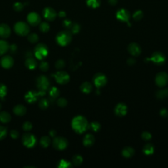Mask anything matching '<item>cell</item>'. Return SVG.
<instances>
[{"label":"cell","instance_id":"1","mask_svg":"<svg viewBox=\"0 0 168 168\" xmlns=\"http://www.w3.org/2000/svg\"><path fill=\"white\" fill-rule=\"evenodd\" d=\"M72 127L77 133L85 132L89 127L87 120L82 116H77L72 121Z\"/></svg>","mask_w":168,"mask_h":168},{"label":"cell","instance_id":"2","mask_svg":"<svg viewBox=\"0 0 168 168\" xmlns=\"http://www.w3.org/2000/svg\"><path fill=\"white\" fill-rule=\"evenodd\" d=\"M49 53L48 47L44 43H38L34 50V55L37 59L43 61L47 57Z\"/></svg>","mask_w":168,"mask_h":168},{"label":"cell","instance_id":"3","mask_svg":"<svg viewBox=\"0 0 168 168\" xmlns=\"http://www.w3.org/2000/svg\"><path fill=\"white\" fill-rule=\"evenodd\" d=\"M72 41V33L68 30L61 31L56 36V42L61 46H67Z\"/></svg>","mask_w":168,"mask_h":168},{"label":"cell","instance_id":"4","mask_svg":"<svg viewBox=\"0 0 168 168\" xmlns=\"http://www.w3.org/2000/svg\"><path fill=\"white\" fill-rule=\"evenodd\" d=\"M14 30L15 33L21 36H26L28 35L30 32L29 25L22 21L18 22L15 24Z\"/></svg>","mask_w":168,"mask_h":168},{"label":"cell","instance_id":"5","mask_svg":"<svg viewBox=\"0 0 168 168\" xmlns=\"http://www.w3.org/2000/svg\"><path fill=\"white\" fill-rule=\"evenodd\" d=\"M22 144L28 148H34L37 145V139L34 135L27 133L23 135L22 137Z\"/></svg>","mask_w":168,"mask_h":168},{"label":"cell","instance_id":"6","mask_svg":"<svg viewBox=\"0 0 168 168\" xmlns=\"http://www.w3.org/2000/svg\"><path fill=\"white\" fill-rule=\"evenodd\" d=\"M36 86L39 91H47L50 87V81L48 77L44 75L39 76L36 80Z\"/></svg>","mask_w":168,"mask_h":168},{"label":"cell","instance_id":"7","mask_svg":"<svg viewBox=\"0 0 168 168\" xmlns=\"http://www.w3.org/2000/svg\"><path fill=\"white\" fill-rule=\"evenodd\" d=\"M68 142L67 139L62 137H55L53 141V146L56 150L62 151L67 148Z\"/></svg>","mask_w":168,"mask_h":168},{"label":"cell","instance_id":"8","mask_svg":"<svg viewBox=\"0 0 168 168\" xmlns=\"http://www.w3.org/2000/svg\"><path fill=\"white\" fill-rule=\"evenodd\" d=\"M53 76L57 83L64 85L67 84L70 80V76L68 74L63 70H59L53 74Z\"/></svg>","mask_w":168,"mask_h":168},{"label":"cell","instance_id":"9","mask_svg":"<svg viewBox=\"0 0 168 168\" xmlns=\"http://www.w3.org/2000/svg\"><path fill=\"white\" fill-rule=\"evenodd\" d=\"M40 98V96L39 95V93L34 91V90L28 91L24 95L25 101L29 103V104H34Z\"/></svg>","mask_w":168,"mask_h":168},{"label":"cell","instance_id":"10","mask_svg":"<svg viewBox=\"0 0 168 168\" xmlns=\"http://www.w3.org/2000/svg\"><path fill=\"white\" fill-rule=\"evenodd\" d=\"M155 82H156V85L158 87H163L167 85L168 83V75L167 73L161 72L158 73L155 78Z\"/></svg>","mask_w":168,"mask_h":168},{"label":"cell","instance_id":"11","mask_svg":"<svg viewBox=\"0 0 168 168\" xmlns=\"http://www.w3.org/2000/svg\"><path fill=\"white\" fill-rule=\"evenodd\" d=\"M0 64L5 69H10L14 65V59L10 55H4L0 59Z\"/></svg>","mask_w":168,"mask_h":168},{"label":"cell","instance_id":"12","mask_svg":"<svg viewBox=\"0 0 168 168\" xmlns=\"http://www.w3.org/2000/svg\"><path fill=\"white\" fill-rule=\"evenodd\" d=\"M93 82L96 87L100 88L106 85V83H107V78L104 74L99 73L95 74L94 76Z\"/></svg>","mask_w":168,"mask_h":168},{"label":"cell","instance_id":"13","mask_svg":"<svg viewBox=\"0 0 168 168\" xmlns=\"http://www.w3.org/2000/svg\"><path fill=\"white\" fill-rule=\"evenodd\" d=\"M27 21L30 25L35 27V26L40 24L41 17L37 13H36V12H30L27 16Z\"/></svg>","mask_w":168,"mask_h":168},{"label":"cell","instance_id":"14","mask_svg":"<svg viewBox=\"0 0 168 168\" xmlns=\"http://www.w3.org/2000/svg\"><path fill=\"white\" fill-rule=\"evenodd\" d=\"M43 17L49 21H52L55 20L57 17L56 11L51 7H46L43 11Z\"/></svg>","mask_w":168,"mask_h":168},{"label":"cell","instance_id":"15","mask_svg":"<svg viewBox=\"0 0 168 168\" xmlns=\"http://www.w3.org/2000/svg\"><path fill=\"white\" fill-rule=\"evenodd\" d=\"M153 62L156 64H163L166 61V57L162 53L160 52H155L152 55L150 59Z\"/></svg>","mask_w":168,"mask_h":168},{"label":"cell","instance_id":"16","mask_svg":"<svg viewBox=\"0 0 168 168\" xmlns=\"http://www.w3.org/2000/svg\"><path fill=\"white\" fill-rule=\"evenodd\" d=\"M11 33L10 27L7 24H0V37L2 39L8 38Z\"/></svg>","mask_w":168,"mask_h":168},{"label":"cell","instance_id":"17","mask_svg":"<svg viewBox=\"0 0 168 168\" xmlns=\"http://www.w3.org/2000/svg\"><path fill=\"white\" fill-rule=\"evenodd\" d=\"M116 17H117L118 20H120L121 21L127 22L129 20H130V12H129L126 9H121L117 12V14H116Z\"/></svg>","mask_w":168,"mask_h":168},{"label":"cell","instance_id":"18","mask_svg":"<svg viewBox=\"0 0 168 168\" xmlns=\"http://www.w3.org/2000/svg\"><path fill=\"white\" fill-rule=\"evenodd\" d=\"M127 108L124 103H120L117 105L114 109L115 114L118 116H124L127 114Z\"/></svg>","mask_w":168,"mask_h":168},{"label":"cell","instance_id":"19","mask_svg":"<svg viewBox=\"0 0 168 168\" xmlns=\"http://www.w3.org/2000/svg\"><path fill=\"white\" fill-rule=\"evenodd\" d=\"M128 51L133 56H138L141 53V49L138 44L135 43H131L128 47Z\"/></svg>","mask_w":168,"mask_h":168},{"label":"cell","instance_id":"20","mask_svg":"<svg viewBox=\"0 0 168 168\" xmlns=\"http://www.w3.org/2000/svg\"><path fill=\"white\" fill-rule=\"evenodd\" d=\"M25 67L29 70H34L37 67V61L34 59L33 57H28L24 62Z\"/></svg>","mask_w":168,"mask_h":168},{"label":"cell","instance_id":"21","mask_svg":"<svg viewBox=\"0 0 168 168\" xmlns=\"http://www.w3.org/2000/svg\"><path fill=\"white\" fill-rule=\"evenodd\" d=\"M27 108L23 105H17L13 108V112L18 116H23L27 113Z\"/></svg>","mask_w":168,"mask_h":168},{"label":"cell","instance_id":"22","mask_svg":"<svg viewBox=\"0 0 168 168\" xmlns=\"http://www.w3.org/2000/svg\"><path fill=\"white\" fill-rule=\"evenodd\" d=\"M9 50V44L7 41L0 40V56L4 55Z\"/></svg>","mask_w":168,"mask_h":168},{"label":"cell","instance_id":"23","mask_svg":"<svg viewBox=\"0 0 168 168\" xmlns=\"http://www.w3.org/2000/svg\"><path fill=\"white\" fill-rule=\"evenodd\" d=\"M83 145L87 147L91 146L95 143L94 136L91 134H87L83 140Z\"/></svg>","mask_w":168,"mask_h":168},{"label":"cell","instance_id":"24","mask_svg":"<svg viewBox=\"0 0 168 168\" xmlns=\"http://www.w3.org/2000/svg\"><path fill=\"white\" fill-rule=\"evenodd\" d=\"M11 120V116L10 114L6 111L0 112V121L3 124H7Z\"/></svg>","mask_w":168,"mask_h":168},{"label":"cell","instance_id":"25","mask_svg":"<svg viewBox=\"0 0 168 168\" xmlns=\"http://www.w3.org/2000/svg\"><path fill=\"white\" fill-rule=\"evenodd\" d=\"M92 89H93V86L91 85V83L89 82H84L80 86L81 91L85 93H90L92 91Z\"/></svg>","mask_w":168,"mask_h":168},{"label":"cell","instance_id":"26","mask_svg":"<svg viewBox=\"0 0 168 168\" xmlns=\"http://www.w3.org/2000/svg\"><path fill=\"white\" fill-rule=\"evenodd\" d=\"M134 153H135V151L133 148L131 147H129V146L124 148L122 151V155L126 158L132 157L133 156Z\"/></svg>","mask_w":168,"mask_h":168},{"label":"cell","instance_id":"27","mask_svg":"<svg viewBox=\"0 0 168 168\" xmlns=\"http://www.w3.org/2000/svg\"><path fill=\"white\" fill-rule=\"evenodd\" d=\"M49 95L50 96V98L52 100H54L59 96L60 91L59 89L57 88L56 87H53L49 89Z\"/></svg>","mask_w":168,"mask_h":168},{"label":"cell","instance_id":"28","mask_svg":"<svg viewBox=\"0 0 168 168\" xmlns=\"http://www.w3.org/2000/svg\"><path fill=\"white\" fill-rule=\"evenodd\" d=\"M40 144L42 148H46L51 144V139L48 136H43L40 141Z\"/></svg>","mask_w":168,"mask_h":168},{"label":"cell","instance_id":"29","mask_svg":"<svg viewBox=\"0 0 168 168\" xmlns=\"http://www.w3.org/2000/svg\"><path fill=\"white\" fill-rule=\"evenodd\" d=\"M49 104H50L49 100H48L47 99L43 98V99H40V101H39L38 105H39V107L40 108V109L46 110L49 107Z\"/></svg>","mask_w":168,"mask_h":168},{"label":"cell","instance_id":"30","mask_svg":"<svg viewBox=\"0 0 168 168\" xmlns=\"http://www.w3.org/2000/svg\"><path fill=\"white\" fill-rule=\"evenodd\" d=\"M154 151V148L153 145L150 143L145 145L143 148V152L146 155H150V154H153Z\"/></svg>","mask_w":168,"mask_h":168},{"label":"cell","instance_id":"31","mask_svg":"<svg viewBox=\"0 0 168 168\" xmlns=\"http://www.w3.org/2000/svg\"><path fill=\"white\" fill-rule=\"evenodd\" d=\"M87 4L89 7L96 9L99 7L100 0H87Z\"/></svg>","mask_w":168,"mask_h":168},{"label":"cell","instance_id":"32","mask_svg":"<svg viewBox=\"0 0 168 168\" xmlns=\"http://www.w3.org/2000/svg\"><path fill=\"white\" fill-rule=\"evenodd\" d=\"M7 93V87L5 84L0 83V99H3Z\"/></svg>","mask_w":168,"mask_h":168},{"label":"cell","instance_id":"33","mask_svg":"<svg viewBox=\"0 0 168 168\" xmlns=\"http://www.w3.org/2000/svg\"><path fill=\"white\" fill-rule=\"evenodd\" d=\"M57 167L59 168H68L72 167V164H71L70 161L66 160H61L59 161V164H58Z\"/></svg>","mask_w":168,"mask_h":168},{"label":"cell","instance_id":"34","mask_svg":"<svg viewBox=\"0 0 168 168\" xmlns=\"http://www.w3.org/2000/svg\"><path fill=\"white\" fill-rule=\"evenodd\" d=\"M156 96L159 99H164L168 96V88L163 90H159L156 93Z\"/></svg>","mask_w":168,"mask_h":168},{"label":"cell","instance_id":"35","mask_svg":"<svg viewBox=\"0 0 168 168\" xmlns=\"http://www.w3.org/2000/svg\"><path fill=\"white\" fill-rule=\"evenodd\" d=\"M28 40L31 43H36L39 41V37L37 34L35 33H32L28 35Z\"/></svg>","mask_w":168,"mask_h":168},{"label":"cell","instance_id":"36","mask_svg":"<svg viewBox=\"0 0 168 168\" xmlns=\"http://www.w3.org/2000/svg\"><path fill=\"white\" fill-rule=\"evenodd\" d=\"M50 29V27L49 24L46 22H43L42 23H40V30L43 33H47V32H49Z\"/></svg>","mask_w":168,"mask_h":168},{"label":"cell","instance_id":"37","mask_svg":"<svg viewBox=\"0 0 168 168\" xmlns=\"http://www.w3.org/2000/svg\"><path fill=\"white\" fill-rule=\"evenodd\" d=\"M89 127L91 129V130H93V131L96 132V131H98L100 130L101 125L99 124V123H98V122L93 121V122L91 123V124L89 125Z\"/></svg>","mask_w":168,"mask_h":168},{"label":"cell","instance_id":"38","mask_svg":"<svg viewBox=\"0 0 168 168\" xmlns=\"http://www.w3.org/2000/svg\"><path fill=\"white\" fill-rule=\"evenodd\" d=\"M83 161V158L80 155H75L72 158V163L75 166H80Z\"/></svg>","mask_w":168,"mask_h":168},{"label":"cell","instance_id":"39","mask_svg":"<svg viewBox=\"0 0 168 168\" xmlns=\"http://www.w3.org/2000/svg\"><path fill=\"white\" fill-rule=\"evenodd\" d=\"M7 135V129L3 126H0V141L4 139Z\"/></svg>","mask_w":168,"mask_h":168},{"label":"cell","instance_id":"40","mask_svg":"<svg viewBox=\"0 0 168 168\" xmlns=\"http://www.w3.org/2000/svg\"><path fill=\"white\" fill-rule=\"evenodd\" d=\"M49 68V64L47 62L42 61L40 64V69L43 72H46Z\"/></svg>","mask_w":168,"mask_h":168},{"label":"cell","instance_id":"41","mask_svg":"<svg viewBox=\"0 0 168 168\" xmlns=\"http://www.w3.org/2000/svg\"><path fill=\"white\" fill-rule=\"evenodd\" d=\"M32 124L30 121H25L22 125V129L25 131H30L32 129Z\"/></svg>","mask_w":168,"mask_h":168},{"label":"cell","instance_id":"42","mask_svg":"<svg viewBox=\"0 0 168 168\" xmlns=\"http://www.w3.org/2000/svg\"><path fill=\"white\" fill-rule=\"evenodd\" d=\"M64 67H65V62H64L63 60L60 59L58 60L55 62V68L58 70H61Z\"/></svg>","mask_w":168,"mask_h":168},{"label":"cell","instance_id":"43","mask_svg":"<svg viewBox=\"0 0 168 168\" xmlns=\"http://www.w3.org/2000/svg\"><path fill=\"white\" fill-rule=\"evenodd\" d=\"M143 12H142L141 11H139V10L135 12V13L133 14V18L135 19V21L141 20V19L143 18Z\"/></svg>","mask_w":168,"mask_h":168},{"label":"cell","instance_id":"44","mask_svg":"<svg viewBox=\"0 0 168 168\" xmlns=\"http://www.w3.org/2000/svg\"><path fill=\"white\" fill-rule=\"evenodd\" d=\"M67 104H68V102H67V99H64V98H60L57 101L58 106L61 107V108L65 107L67 105Z\"/></svg>","mask_w":168,"mask_h":168},{"label":"cell","instance_id":"45","mask_svg":"<svg viewBox=\"0 0 168 168\" xmlns=\"http://www.w3.org/2000/svg\"><path fill=\"white\" fill-rule=\"evenodd\" d=\"M70 29H71V31H72V34H77L79 32L80 30V27L77 24H72V27H71Z\"/></svg>","mask_w":168,"mask_h":168},{"label":"cell","instance_id":"46","mask_svg":"<svg viewBox=\"0 0 168 168\" xmlns=\"http://www.w3.org/2000/svg\"><path fill=\"white\" fill-rule=\"evenodd\" d=\"M13 7H14V9L17 11H21L23 9V7H24V5L22 3H20V2H17L14 4L13 5Z\"/></svg>","mask_w":168,"mask_h":168},{"label":"cell","instance_id":"47","mask_svg":"<svg viewBox=\"0 0 168 168\" xmlns=\"http://www.w3.org/2000/svg\"><path fill=\"white\" fill-rule=\"evenodd\" d=\"M10 135L12 139H17L19 137V135H20V134H19V132L17 130H12L10 132Z\"/></svg>","mask_w":168,"mask_h":168},{"label":"cell","instance_id":"48","mask_svg":"<svg viewBox=\"0 0 168 168\" xmlns=\"http://www.w3.org/2000/svg\"><path fill=\"white\" fill-rule=\"evenodd\" d=\"M151 137H152L151 134L148 131H145L143 133V134H142V138H143L144 140L148 141L151 139Z\"/></svg>","mask_w":168,"mask_h":168},{"label":"cell","instance_id":"49","mask_svg":"<svg viewBox=\"0 0 168 168\" xmlns=\"http://www.w3.org/2000/svg\"><path fill=\"white\" fill-rule=\"evenodd\" d=\"M63 25H64V27H65L66 28L70 29L71 27H72V23L70 20H67H67L64 21Z\"/></svg>","mask_w":168,"mask_h":168},{"label":"cell","instance_id":"50","mask_svg":"<svg viewBox=\"0 0 168 168\" xmlns=\"http://www.w3.org/2000/svg\"><path fill=\"white\" fill-rule=\"evenodd\" d=\"M160 114L161 116H163V117H166V116L168 115L167 110V109H165V108L161 109V111H160Z\"/></svg>","mask_w":168,"mask_h":168},{"label":"cell","instance_id":"51","mask_svg":"<svg viewBox=\"0 0 168 168\" xmlns=\"http://www.w3.org/2000/svg\"><path fill=\"white\" fill-rule=\"evenodd\" d=\"M9 49L12 53H15L17 50V46L16 44H12L9 46Z\"/></svg>","mask_w":168,"mask_h":168},{"label":"cell","instance_id":"52","mask_svg":"<svg viewBox=\"0 0 168 168\" xmlns=\"http://www.w3.org/2000/svg\"><path fill=\"white\" fill-rule=\"evenodd\" d=\"M56 135H57V132L54 130H51L49 131V135H50V137H53L54 138L56 136Z\"/></svg>","mask_w":168,"mask_h":168},{"label":"cell","instance_id":"53","mask_svg":"<svg viewBox=\"0 0 168 168\" xmlns=\"http://www.w3.org/2000/svg\"><path fill=\"white\" fill-rule=\"evenodd\" d=\"M135 60L134 59H133V58H130V59H129L127 60V63L128 64H130V65H132V64H135Z\"/></svg>","mask_w":168,"mask_h":168},{"label":"cell","instance_id":"54","mask_svg":"<svg viewBox=\"0 0 168 168\" xmlns=\"http://www.w3.org/2000/svg\"><path fill=\"white\" fill-rule=\"evenodd\" d=\"M108 2L111 5H116V3H117L118 0H108Z\"/></svg>","mask_w":168,"mask_h":168},{"label":"cell","instance_id":"55","mask_svg":"<svg viewBox=\"0 0 168 168\" xmlns=\"http://www.w3.org/2000/svg\"><path fill=\"white\" fill-rule=\"evenodd\" d=\"M59 15L60 17H64L66 16V13L64 11H61L59 13Z\"/></svg>","mask_w":168,"mask_h":168},{"label":"cell","instance_id":"56","mask_svg":"<svg viewBox=\"0 0 168 168\" xmlns=\"http://www.w3.org/2000/svg\"><path fill=\"white\" fill-rule=\"evenodd\" d=\"M27 58L28 57H33V54H32V53L31 52V51H28V52L27 53Z\"/></svg>","mask_w":168,"mask_h":168},{"label":"cell","instance_id":"57","mask_svg":"<svg viewBox=\"0 0 168 168\" xmlns=\"http://www.w3.org/2000/svg\"><path fill=\"white\" fill-rule=\"evenodd\" d=\"M25 167H33V166H26Z\"/></svg>","mask_w":168,"mask_h":168},{"label":"cell","instance_id":"58","mask_svg":"<svg viewBox=\"0 0 168 168\" xmlns=\"http://www.w3.org/2000/svg\"><path fill=\"white\" fill-rule=\"evenodd\" d=\"M1 109H2V105L0 104V111H1Z\"/></svg>","mask_w":168,"mask_h":168}]
</instances>
